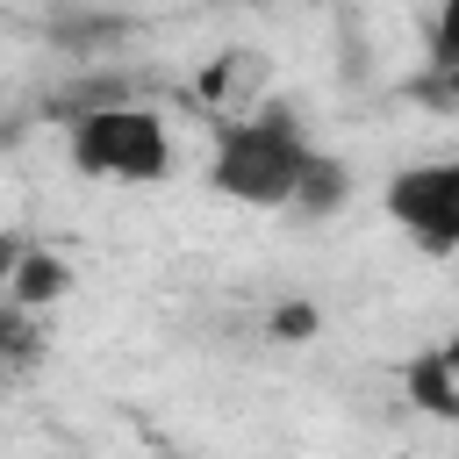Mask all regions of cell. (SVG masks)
Returning a JSON list of instances; mask_svg holds the SVG:
<instances>
[{
    "label": "cell",
    "instance_id": "obj_1",
    "mask_svg": "<svg viewBox=\"0 0 459 459\" xmlns=\"http://www.w3.org/2000/svg\"><path fill=\"white\" fill-rule=\"evenodd\" d=\"M323 151L308 143V129L294 122L287 100H265L251 115H230L215 129V151H208V186L237 208H294L301 201V179Z\"/></svg>",
    "mask_w": 459,
    "mask_h": 459
},
{
    "label": "cell",
    "instance_id": "obj_2",
    "mask_svg": "<svg viewBox=\"0 0 459 459\" xmlns=\"http://www.w3.org/2000/svg\"><path fill=\"white\" fill-rule=\"evenodd\" d=\"M65 151H72V172L108 179V186H151L172 172V129L143 100H115V93L72 115Z\"/></svg>",
    "mask_w": 459,
    "mask_h": 459
},
{
    "label": "cell",
    "instance_id": "obj_3",
    "mask_svg": "<svg viewBox=\"0 0 459 459\" xmlns=\"http://www.w3.org/2000/svg\"><path fill=\"white\" fill-rule=\"evenodd\" d=\"M380 201H387L394 230L416 251H430V258H452L459 251V151L452 158H416V165L387 172Z\"/></svg>",
    "mask_w": 459,
    "mask_h": 459
},
{
    "label": "cell",
    "instance_id": "obj_4",
    "mask_svg": "<svg viewBox=\"0 0 459 459\" xmlns=\"http://www.w3.org/2000/svg\"><path fill=\"white\" fill-rule=\"evenodd\" d=\"M43 351H50L43 316L22 301H0V380H22L29 366H43Z\"/></svg>",
    "mask_w": 459,
    "mask_h": 459
},
{
    "label": "cell",
    "instance_id": "obj_5",
    "mask_svg": "<svg viewBox=\"0 0 459 459\" xmlns=\"http://www.w3.org/2000/svg\"><path fill=\"white\" fill-rule=\"evenodd\" d=\"M65 287H72V265L65 258H50V251H22V265H14V287H7V301H22V308H50V301H65Z\"/></svg>",
    "mask_w": 459,
    "mask_h": 459
},
{
    "label": "cell",
    "instance_id": "obj_6",
    "mask_svg": "<svg viewBox=\"0 0 459 459\" xmlns=\"http://www.w3.org/2000/svg\"><path fill=\"white\" fill-rule=\"evenodd\" d=\"M409 394H416L430 416H459V373L445 366V351H430V359L409 366Z\"/></svg>",
    "mask_w": 459,
    "mask_h": 459
},
{
    "label": "cell",
    "instance_id": "obj_7",
    "mask_svg": "<svg viewBox=\"0 0 459 459\" xmlns=\"http://www.w3.org/2000/svg\"><path fill=\"white\" fill-rule=\"evenodd\" d=\"M344 194H351V172H344V165L323 151V158L308 165V179H301V201H294V208H301V215H330Z\"/></svg>",
    "mask_w": 459,
    "mask_h": 459
},
{
    "label": "cell",
    "instance_id": "obj_8",
    "mask_svg": "<svg viewBox=\"0 0 459 459\" xmlns=\"http://www.w3.org/2000/svg\"><path fill=\"white\" fill-rule=\"evenodd\" d=\"M430 57H437V72H459V0H437V14H430Z\"/></svg>",
    "mask_w": 459,
    "mask_h": 459
},
{
    "label": "cell",
    "instance_id": "obj_9",
    "mask_svg": "<svg viewBox=\"0 0 459 459\" xmlns=\"http://www.w3.org/2000/svg\"><path fill=\"white\" fill-rule=\"evenodd\" d=\"M22 251H29V244H22L14 230H0V301H7V287H14V265H22Z\"/></svg>",
    "mask_w": 459,
    "mask_h": 459
},
{
    "label": "cell",
    "instance_id": "obj_10",
    "mask_svg": "<svg viewBox=\"0 0 459 459\" xmlns=\"http://www.w3.org/2000/svg\"><path fill=\"white\" fill-rule=\"evenodd\" d=\"M437 351H445V366H452V373H459V330H452V337H445V344H437Z\"/></svg>",
    "mask_w": 459,
    "mask_h": 459
}]
</instances>
